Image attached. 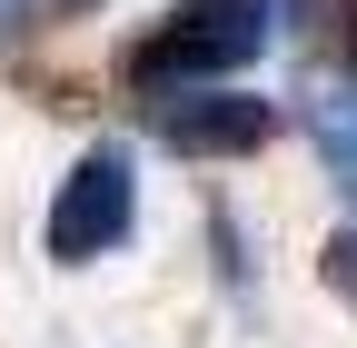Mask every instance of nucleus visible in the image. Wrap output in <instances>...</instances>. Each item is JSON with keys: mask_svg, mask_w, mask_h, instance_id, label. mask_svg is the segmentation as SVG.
<instances>
[{"mask_svg": "<svg viewBox=\"0 0 357 348\" xmlns=\"http://www.w3.org/2000/svg\"><path fill=\"white\" fill-rule=\"evenodd\" d=\"M268 40H278V0H189V10H169L139 50H129V80L139 90H229V70H248Z\"/></svg>", "mask_w": 357, "mask_h": 348, "instance_id": "1", "label": "nucleus"}, {"mask_svg": "<svg viewBox=\"0 0 357 348\" xmlns=\"http://www.w3.org/2000/svg\"><path fill=\"white\" fill-rule=\"evenodd\" d=\"M129 209H139V180H129V150H89L70 180H60V199H50V259H100V249H119L129 239Z\"/></svg>", "mask_w": 357, "mask_h": 348, "instance_id": "2", "label": "nucleus"}, {"mask_svg": "<svg viewBox=\"0 0 357 348\" xmlns=\"http://www.w3.org/2000/svg\"><path fill=\"white\" fill-rule=\"evenodd\" d=\"M149 129L169 150H189V159H238V150H258L268 129H278V110L248 100V90H169L149 110Z\"/></svg>", "mask_w": 357, "mask_h": 348, "instance_id": "3", "label": "nucleus"}, {"mask_svg": "<svg viewBox=\"0 0 357 348\" xmlns=\"http://www.w3.org/2000/svg\"><path fill=\"white\" fill-rule=\"evenodd\" d=\"M307 140H318L328 180H337L347 209H357V80H318V90H307Z\"/></svg>", "mask_w": 357, "mask_h": 348, "instance_id": "4", "label": "nucleus"}, {"mask_svg": "<svg viewBox=\"0 0 357 348\" xmlns=\"http://www.w3.org/2000/svg\"><path fill=\"white\" fill-rule=\"evenodd\" d=\"M328 289L357 298V239H328Z\"/></svg>", "mask_w": 357, "mask_h": 348, "instance_id": "5", "label": "nucleus"}, {"mask_svg": "<svg viewBox=\"0 0 357 348\" xmlns=\"http://www.w3.org/2000/svg\"><path fill=\"white\" fill-rule=\"evenodd\" d=\"M337 10H347V20H337V40H347V50H357V0H337Z\"/></svg>", "mask_w": 357, "mask_h": 348, "instance_id": "6", "label": "nucleus"}]
</instances>
